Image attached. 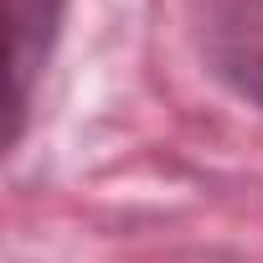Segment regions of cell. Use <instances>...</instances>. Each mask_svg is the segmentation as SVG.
I'll use <instances>...</instances> for the list:
<instances>
[{"label": "cell", "mask_w": 263, "mask_h": 263, "mask_svg": "<svg viewBox=\"0 0 263 263\" xmlns=\"http://www.w3.org/2000/svg\"><path fill=\"white\" fill-rule=\"evenodd\" d=\"M67 0H6V52H11V145L21 140V124L36 93V78L62 36Z\"/></svg>", "instance_id": "1"}, {"label": "cell", "mask_w": 263, "mask_h": 263, "mask_svg": "<svg viewBox=\"0 0 263 263\" xmlns=\"http://www.w3.org/2000/svg\"><path fill=\"white\" fill-rule=\"evenodd\" d=\"M206 57L248 103L263 108V0H212Z\"/></svg>", "instance_id": "2"}]
</instances>
